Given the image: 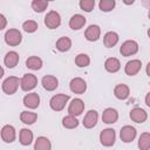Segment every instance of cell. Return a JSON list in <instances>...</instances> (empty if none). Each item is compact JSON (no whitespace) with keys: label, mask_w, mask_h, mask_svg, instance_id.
<instances>
[{"label":"cell","mask_w":150,"mask_h":150,"mask_svg":"<svg viewBox=\"0 0 150 150\" xmlns=\"http://www.w3.org/2000/svg\"><path fill=\"white\" fill-rule=\"evenodd\" d=\"M50 149H52V144L47 137L45 136L38 137L34 144V150H50Z\"/></svg>","instance_id":"23"},{"label":"cell","mask_w":150,"mask_h":150,"mask_svg":"<svg viewBox=\"0 0 150 150\" xmlns=\"http://www.w3.org/2000/svg\"><path fill=\"white\" fill-rule=\"evenodd\" d=\"M138 148H139V150H149L150 149V132H143L139 136Z\"/></svg>","instance_id":"29"},{"label":"cell","mask_w":150,"mask_h":150,"mask_svg":"<svg viewBox=\"0 0 150 150\" xmlns=\"http://www.w3.org/2000/svg\"><path fill=\"white\" fill-rule=\"evenodd\" d=\"M47 7H48V1H46V0H33L32 1V8L36 13L43 12Z\"/></svg>","instance_id":"31"},{"label":"cell","mask_w":150,"mask_h":150,"mask_svg":"<svg viewBox=\"0 0 150 150\" xmlns=\"http://www.w3.org/2000/svg\"><path fill=\"white\" fill-rule=\"evenodd\" d=\"M84 36L88 41H97L101 36V28L97 25H90L86 29Z\"/></svg>","instance_id":"15"},{"label":"cell","mask_w":150,"mask_h":150,"mask_svg":"<svg viewBox=\"0 0 150 150\" xmlns=\"http://www.w3.org/2000/svg\"><path fill=\"white\" fill-rule=\"evenodd\" d=\"M114 94L115 96L118 98V100H125L129 97L130 95V89L127 84L124 83H121V84H117L114 89Z\"/></svg>","instance_id":"21"},{"label":"cell","mask_w":150,"mask_h":150,"mask_svg":"<svg viewBox=\"0 0 150 150\" xmlns=\"http://www.w3.org/2000/svg\"><path fill=\"white\" fill-rule=\"evenodd\" d=\"M97 120H98V114H97V111H96V110H89V111L86 114V116H84L82 123H83L84 128L91 129V128H94V127L96 125Z\"/></svg>","instance_id":"13"},{"label":"cell","mask_w":150,"mask_h":150,"mask_svg":"<svg viewBox=\"0 0 150 150\" xmlns=\"http://www.w3.org/2000/svg\"><path fill=\"white\" fill-rule=\"evenodd\" d=\"M118 120V112L114 108H107L102 114V121L107 124H112Z\"/></svg>","instance_id":"16"},{"label":"cell","mask_w":150,"mask_h":150,"mask_svg":"<svg viewBox=\"0 0 150 150\" xmlns=\"http://www.w3.org/2000/svg\"><path fill=\"white\" fill-rule=\"evenodd\" d=\"M84 25H86V18L83 15H81V14H75L69 20V27L71 29H74V30L81 29Z\"/></svg>","instance_id":"19"},{"label":"cell","mask_w":150,"mask_h":150,"mask_svg":"<svg viewBox=\"0 0 150 150\" xmlns=\"http://www.w3.org/2000/svg\"><path fill=\"white\" fill-rule=\"evenodd\" d=\"M26 66H27L29 69L39 70V69H41V67H42V60H41L39 56H29V57L26 60Z\"/></svg>","instance_id":"27"},{"label":"cell","mask_w":150,"mask_h":150,"mask_svg":"<svg viewBox=\"0 0 150 150\" xmlns=\"http://www.w3.org/2000/svg\"><path fill=\"white\" fill-rule=\"evenodd\" d=\"M19 139H20V143L22 145H29L32 142H33V132L29 130V129H21L20 130V135H19Z\"/></svg>","instance_id":"25"},{"label":"cell","mask_w":150,"mask_h":150,"mask_svg":"<svg viewBox=\"0 0 150 150\" xmlns=\"http://www.w3.org/2000/svg\"><path fill=\"white\" fill-rule=\"evenodd\" d=\"M69 100V96L66 95V94H57V95H54L50 101H49V105L53 110L55 111H61L64 107H66V103L68 102Z\"/></svg>","instance_id":"2"},{"label":"cell","mask_w":150,"mask_h":150,"mask_svg":"<svg viewBox=\"0 0 150 150\" xmlns=\"http://www.w3.org/2000/svg\"><path fill=\"white\" fill-rule=\"evenodd\" d=\"M69 88L74 94H83L87 90V83L81 77H74L69 83Z\"/></svg>","instance_id":"8"},{"label":"cell","mask_w":150,"mask_h":150,"mask_svg":"<svg viewBox=\"0 0 150 150\" xmlns=\"http://www.w3.org/2000/svg\"><path fill=\"white\" fill-rule=\"evenodd\" d=\"M104 68L109 73H116L121 69V63L116 57H109L104 62Z\"/></svg>","instance_id":"22"},{"label":"cell","mask_w":150,"mask_h":150,"mask_svg":"<svg viewBox=\"0 0 150 150\" xmlns=\"http://www.w3.org/2000/svg\"><path fill=\"white\" fill-rule=\"evenodd\" d=\"M148 36H149V38H150V28H149V29H148Z\"/></svg>","instance_id":"39"},{"label":"cell","mask_w":150,"mask_h":150,"mask_svg":"<svg viewBox=\"0 0 150 150\" xmlns=\"http://www.w3.org/2000/svg\"><path fill=\"white\" fill-rule=\"evenodd\" d=\"M117 42H118V34L117 33H115V32H108V33H105V35L103 38V43H104L105 47L111 48Z\"/></svg>","instance_id":"24"},{"label":"cell","mask_w":150,"mask_h":150,"mask_svg":"<svg viewBox=\"0 0 150 150\" xmlns=\"http://www.w3.org/2000/svg\"><path fill=\"white\" fill-rule=\"evenodd\" d=\"M141 68H142V62L139 60L135 59V60H131V61L127 62V64L124 67V71H125L127 75L134 76V75H136L141 70Z\"/></svg>","instance_id":"11"},{"label":"cell","mask_w":150,"mask_h":150,"mask_svg":"<svg viewBox=\"0 0 150 150\" xmlns=\"http://www.w3.org/2000/svg\"><path fill=\"white\" fill-rule=\"evenodd\" d=\"M36 84H38V77L34 74H25L20 80V87L25 91L34 89Z\"/></svg>","instance_id":"7"},{"label":"cell","mask_w":150,"mask_h":150,"mask_svg":"<svg viewBox=\"0 0 150 150\" xmlns=\"http://www.w3.org/2000/svg\"><path fill=\"white\" fill-rule=\"evenodd\" d=\"M89 63H90V59H89V56H88L87 54L81 53V54H79V55L75 57V64H76L77 67L83 68V67L89 66Z\"/></svg>","instance_id":"32"},{"label":"cell","mask_w":150,"mask_h":150,"mask_svg":"<svg viewBox=\"0 0 150 150\" xmlns=\"http://www.w3.org/2000/svg\"><path fill=\"white\" fill-rule=\"evenodd\" d=\"M0 21H1V25H0V29H4L6 27V18L4 14H0Z\"/></svg>","instance_id":"36"},{"label":"cell","mask_w":150,"mask_h":150,"mask_svg":"<svg viewBox=\"0 0 150 150\" xmlns=\"http://www.w3.org/2000/svg\"><path fill=\"white\" fill-rule=\"evenodd\" d=\"M23 104H25V107H27L29 109H35L40 104V96L38 95V93L27 94L23 97Z\"/></svg>","instance_id":"14"},{"label":"cell","mask_w":150,"mask_h":150,"mask_svg":"<svg viewBox=\"0 0 150 150\" xmlns=\"http://www.w3.org/2000/svg\"><path fill=\"white\" fill-rule=\"evenodd\" d=\"M5 41L9 46H19L22 41V35L20 30L15 28H11L5 33Z\"/></svg>","instance_id":"3"},{"label":"cell","mask_w":150,"mask_h":150,"mask_svg":"<svg viewBox=\"0 0 150 150\" xmlns=\"http://www.w3.org/2000/svg\"><path fill=\"white\" fill-rule=\"evenodd\" d=\"M56 49L60 52H67L71 47V40L67 36H62L56 41Z\"/></svg>","instance_id":"26"},{"label":"cell","mask_w":150,"mask_h":150,"mask_svg":"<svg viewBox=\"0 0 150 150\" xmlns=\"http://www.w3.org/2000/svg\"><path fill=\"white\" fill-rule=\"evenodd\" d=\"M45 25L49 29H55L61 25V16L56 11H50L45 16Z\"/></svg>","instance_id":"5"},{"label":"cell","mask_w":150,"mask_h":150,"mask_svg":"<svg viewBox=\"0 0 150 150\" xmlns=\"http://www.w3.org/2000/svg\"><path fill=\"white\" fill-rule=\"evenodd\" d=\"M1 138L6 143H12L15 141V129L13 125L6 124L1 129Z\"/></svg>","instance_id":"12"},{"label":"cell","mask_w":150,"mask_h":150,"mask_svg":"<svg viewBox=\"0 0 150 150\" xmlns=\"http://www.w3.org/2000/svg\"><path fill=\"white\" fill-rule=\"evenodd\" d=\"M62 125L67 129H74L79 125V121L75 116L73 115H68V116H64L63 120H62Z\"/></svg>","instance_id":"30"},{"label":"cell","mask_w":150,"mask_h":150,"mask_svg":"<svg viewBox=\"0 0 150 150\" xmlns=\"http://www.w3.org/2000/svg\"><path fill=\"white\" fill-rule=\"evenodd\" d=\"M4 63L7 68H14L18 63H19V54L14 50H11L8 52L6 55H5V59H4Z\"/></svg>","instance_id":"20"},{"label":"cell","mask_w":150,"mask_h":150,"mask_svg":"<svg viewBox=\"0 0 150 150\" xmlns=\"http://www.w3.org/2000/svg\"><path fill=\"white\" fill-rule=\"evenodd\" d=\"M145 104L148 105V107H150V91L146 94V96H145Z\"/></svg>","instance_id":"37"},{"label":"cell","mask_w":150,"mask_h":150,"mask_svg":"<svg viewBox=\"0 0 150 150\" xmlns=\"http://www.w3.org/2000/svg\"><path fill=\"white\" fill-rule=\"evenodd\" d=\"M115 141H116V134H115L114 129L107 128V129L101 131V134H100V142H101L102 145L111 146V145H114Z\"/></svg>","instance_id":"4"},{"label":"cell","mask_w":150,"mask_h":150,"mask_svg":"<svg viewBox=\"0 0 150 150\" xmlns=\"http://www.w3.org/2000/svg\"><path fill=\"white\" fill-rule=\"evenodd\" d=\"M57 86H59V81H57V79L55 76H53V75L43 76V79H42V87L46 90L53 91V90H55L57 88Z\"/></svg>","instance_id":"18"},{"label":"cell","mask_w":150,"mask_h":150,"mask_svg":"<svg viewBox=\"0 0 150 150\" xmlns=\"http://www.w3.org/2000/svg\"><path fill=\"white\" fill-rule=\"evenodd\" d=\"M84 110V103L81 98H74L71 100V102L69 103V107H68V112L69 115H73V116H79L83 112Z\"/></svg>","instance_id":"9"},{"label":"cell","mask_w":150,"mask_h":150,"mask_svg":"<svg viewBox=\"0 0 150 150\" xmlns=\"http://www.w3.org/2000/svg\"><path fill=\"white\" fill-rule=\"evenodd\" d=\"M130 118L136 123H143L148 118V114L142 108H134L130 111Z\"/></svg>","instance_id":"17"},{"label":"cell","mask_w":150,"mask_h":150,"mask_svg":"<svg viewBox=\"0 0 150 150\" xmlns=\"http://www.w3.org/2000/svg\"><path fill=\"white\" fill-rule=\"evenodd\" d=\"M38 27H39L38 26V22L34 21V20H27V21H25L22 23V28L27 33H34L38 29Z\"/></svg>","instance_id":"34"},{"label":"cell","mask_w":150,"mask_h":150,"mask_svg":"<svg viewBox=\"0 0 150 150\" xmlns=\"http://www.w3.org/2000/svg\"><path fill=\"white\" fill-rule=\"evenodd\" d=\"M148 15H149V19H150V9H149V14Z\"/></svg>","instance_id":"40"},{"label":"cell","mask_w":150,"mask_h":150,"mask_svg":"<svg viewBox=\"0 0 150 150\" xmlns=\"http://www.w3.org/2000/svg\"><path fill=\"white\" fill-rule=\"evenodd\" d=\"M20 120L25 124H33L38 120V115L32 111H22L20 114Z\"/></svg>","instance_id":"28"},{"label":"cell","mask_w":150,"mask_h":150,"mask_svg":"<svg viewBox=\"0 0 150 150\" xmlns=\"http://www.w3.org/2000/svg\"><path fill=\"white\" fill-rule=\"evenodd\" d=\"M115 5H116L115 0H101L100 4H98L100 9L102 12H110V11H112Z\"/></svg>","instance_id":"33"},{"label":"cell","mask_w":150,"mask_h":150,"mask_svg":"<svg viewBox=\"0 0 150 150\" xmlns=\"http://www.w3.org/2000/svg\"><path fill=\"white\" fill-rule=\"evenodd\" d=\"M19 84H20V80L16 76H9L6 80H4V82H2V90L7 95H13L18 90Z\"/></svg>","instance_id":"1"},{"label":"cell","mask_w":150,"mask_h":150,"mask_svg":"<svg viewBox=\"0 0 150 150\" xmlns=\"http://www.w3.org/2000/svg\"><path fill=\"white\" fill-rule=\"evenodd\" d=\"M137 52H138V43L134 40L124 41L120 48V53L122 54V56H130L136 54Z\"/></svg>","instance_id":"6"},{"label":"cell","mask_w":150,"mask_h":150,"mask_svg":"<svg viewBox=\"0 0 150 150\" xmlns=\"http://www.w3.org/2000/svg\"><path fill=\"white\" fill-rule=\"evenodd\" d=\"M145 70H146V75L150 77V62L146 64V69H145Z\"/></svg>","instance_id":"38"},{"label":"cell","mask_w":150,"mask_h":150,"mask_svg":"<svg viewBox=\"0 0 150 150\" xmlns=\"http://www.w3.org/2000/svg\"><path fill=\"white\" fill-rule=\"evenodd\" d=\"M79 5H80V8L82 9V11H84V12H91L93 9H94V7H95V0H81L80 2H79Z\"/></svg>","instance_id":"35"},{"label":"cell","mask_w":150,"mask_h":150,"mask_svg":"<svg viewBox=\"0 0 150 150\" xmlns=\"http://www.w3.org/2000/svg\"><path fill=\"white\" fill-rule=\"evenodd\" d=\"M120 137L124 143H130L136 137V129L131 125H124L120 131Z\"/></svg>","instance_id":"10"}]
</instances>
